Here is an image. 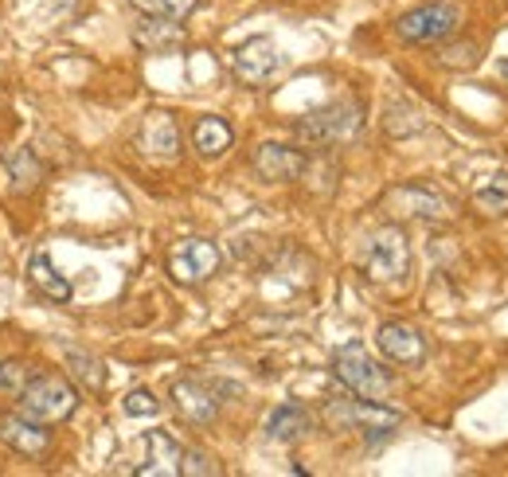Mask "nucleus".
<instances>
[{"mask_svg": "<svg viewBox=\"0 0 508 477\" xmlns=\"http://www.w3.org/2000/svg\"><path fill=\"white\" fill-rule=\"evenodd\" d=\"M457 24H461V8H457L454 0H434V4L403 12L395 32H399V40H406V43H438V40H446V35H454Z\"/></svg>", "mask_w": 508, "mask_h": 477, "instance_id": "39448f33", "label": "nucleus"}, {"mask_svg": "<svg viewBox=\"0 0 508 477\" xmlns=\"http://www.w3.org/2000/svg\"><path fill=\"white\" fill-rule=\"evenodd\" d=\"M380 348L387 360L395 364H418L426 356V341L423 333H418L415 325H403V321H387V325H380Z\"/></svg>", "mask_w": 508, "mask_h": 477, "instance_id": "ddd939ff", "label": "nucleus"}, {"mask_svg": "<svg viewBox=\"0 0 508 477\" xmlns=\"http://www.w3.org/2000/svg\"><path fill=\"white\" fill-rule=\"evenodd\" d=\"M157 411H161V403H157V395L149 387H133L126 395V415H133V419H152Z\"/></svg>", "mask_w": 508, "mask_h": 477, "instance_id": "393cba45", "label": "nucleus"}, {"mask_svg": "<svg viewBox=\"0 0 508 477\" xmlns=\"http://www.w3.org/2000/svg\"><path fill=\"white\" fill-rule=\"evenodd\" d=\"M28 278H32V285L43 293V298H51V302H71V282L55 270V262H51L47 251L32 254V262H28Z\"/></svg>", "mask_w": 508, "mask_h": 477, "instance_id": "f3484780", "label": "nucleus"}, {"mask_svg": "<svg viewBox=\"0 0 508 477\" xmlns=\"http://www.w3.org/2000/svg\"><path fill=\"white\" fill-rule=\"evenodd\" d=\"M500 75H504V83H508V59H504V63H500Z\"/></svg>", "mask_w": 508, "mask_h": 477, "instance_id": "bb28decb", "label": "nucleus"}, {"mask_svg": "<svg viewBox=\"0 0 508 477\" xmlns=\"http://www.w3.org/2000/svg\"><path fill=\"white\" fill-rule=\"evenodd\" d=\"M305 430H309V415H305L297 403H286V407H278L270 419H266V435L278 438V442H294Z\"/></svg>", "mask_w": 508, "mask_h": 477, "instance_id": "aec40b11", "label": "nucleus"}, {"mask_svg": "<svg viewBox=\"0 0 508 477\" xmlns=\"http://www.w3.org/2000/svg\"><path fill=\"white\" fill-rule=\"evenodd\" d=\"M0 442L12 446L16 454H24V458H40L43 450H47L51 435L43 430V423H32V419H4L0 423Z\"/></svg>", "mask_w": 508, "mask_h": 477, "instance_id": "2eb2a0df", "label": "nucleus"}, {"mask_svg": "<svg viewBox=\"0 0 508 477\" xmlns=\"http://www.w3.org/2000/svg\"><path fill=\"white\" fill-rule=\"evenodd\" d=\"M67 352V364L71 372H75V379L83 387H90V391H102V384H106V368H102L98 356H90L86 348H63Z\"/></svg>", "mask_w": 508, "mask_h": 477, "instance_id": "4be33fe9", "label": "nucleus"}, {"mask_svg": "<svg viewBox=\"0 0 508 477\" xmlns=\"http://www.w3.org/2000/svg\"><path fill=\"white\" fill-rule=\"evenodd\" d=\"M231 67H235V78L246 86H262L286 67V55L278 51V43L270 35H250L246 43H238L235 55H231Z\"/></svg>", "mask_w": 508, "mask_h": 477, "instance_id": "423d86ee", "label": "nucleus"}, {"mask_svg": "<svg viewBox=\"0 0 508 477\" xmlns=\"http://www.w3.org/2000/svg\"><path fill=\"white\" fill-rule=\"evenodd\" d=\"M133 8H141L145 16H161V20H184L195 12L200 0H129Z\"/></svg>", "mask_w": 508, "mask_h": 477, "instance_id": "5701e85b", "label": "nucleus"}, {"mask_svg": "<svg viewBox=\"0 0 508 477\" xmlns=\"http://www.w3.org/2000/svg\"><path fill=\"white\" fill-rule=\"evenodd\" d=\"M219 262H223V254L215 243H207V239H184L169 254V274L180 285H195V282H207L219 270Z\"/></svg>", "mask_w": 508, "mask_h": 477, "instance_id": "6e6552de", "label": "nucleus"}, {"mask_svg": "<svg viewBox=\"0 0 508 477\" xmlns=\"http://www.w3.org/2000/svg\"><path fill=\"white\" fill-rule=\"evenodd\" d=\"M215 473H219V466H215L212 454L184 450V458H180V477H215Z\"/></svg>", "mask_w": 508, "mask_h": 477, "instance_id": "b1692460", "label": "nucleus"}, {"mask_svg": "<svg viewBox=\"0 0 508 477\" xmlns=\"http://www.w3.org/2000/svg\"><path fill=\"white\" fill-rule=\"evenodd\" d=\"M4 168L12 172V188H16V192H32L43 180V165L35 160V153H28V149L4 153Z\"/></svg>", "mask_w": 508, "mask_h": 477, "instance_id": "412c9836", "label": "nucleus"}, {"mask_svg": "<svg viewBox=\"0 0 508 477\" xmlns=\"http://www.w3.org/2000/svg\"><path fill=\"white\" fill-rule=\"evenodd\" d=\"M219 384H212V379H176L172 384V399H176L180 415L192 423H212L215 415H219Z\"/></svg>", "mask_w": 508, "mask_h": 477, "instance_id": "1a4fd4ad", "label": "nucleus"}, {"mask_svg": "<svg viewBox=\"0 0 508 477\" xmlns=\"http://www.w3.org/2000/svg\"><path fill=\"white\" fill-rule=\"evenodd\" d=\"M141 149L145 153H157V157H176L180 149V129H176V117L164 114V110H152V114H145L141 122Z\"/></svg>", "mask_w": 508, "mask_h": 477, "instance_id": "4468645a", "label": "nucleus"}, {"mask_svg": "<svg viewBox=\"0 0 508 477\" xmlns=\"http://www.w3.org/2000/svg\"><path fill=\"white\" fill-rule=\"evenodd\" d=\"M28 384V368L20 360H4L0 364V387H8V391H16V387Z\"/></svg>", "mask_w": 508, "mask_h": 477, "instance_id": "a878e982", "label": "nucleus"}, {"mask_svg": "<svg viewBox=\"0 0 508 477\" xmlns=\"http://www.w3.org/2000/svg\"><path fill=\"white\" fill-rule=\"evenodd\" d=\"M309 168L301 149H289V145H278V141H266L258 145L254 153V172L262 180H274V184H286V180H297V176Z\"/></svg>", "mask_w": 508, "mask_h": 477, "instance_id": "9b49d317", "label": "nucleus"}, {"mask_svg": "<svg viewBox=\"0 0 508 477\" xmlns=\"http://www.w3.org/2000/svg\"><path fill=\"white\" fill-rule=\"evenodd\" d=\"M231 126L223 122V117H200L192 129V145L200 157H219L223 149H231Z\"/></svg>", "mask_w": 508, "mask_h": 477, "instance_id": "a211bd4d", "label": "nucleus"}, {"mask_svg": "<svg viewBox=\"0 0 508 477\" xmlns=\"http://www.w3.org/2000/svg\"><path fill=\"white\" fill-rule=\"evenodd\" d=\"M473 208L485 216H508V176L492 172L473 188Z\"/></svg>", "mask_w": 508, "mask_h": 477, "instance_id": "6ab92c4d", "label": "nucleus"}, {"mask_svg": "<svg viewBox=\"0 0 508 477\" xmlns=\"http://www.w3.org/2000/svg\"><path fill=\"white\" fill-rule=\"evenodd\" d=\"M329 419L340 423V427H352V430H364L368 438L372 435H391V430L403 423V415L391 407H383L380 399H344V403H332L329 407Z\"/></svg>", "mask_w": 508, "mask_h": 477, "instance_id": "0eeeda50", "label": "nucleus"}, {"mask_svg": "<svg viewBox=\"0 0 508 477\" xmlns=\"http://www.w3.org/2000/svg\"><path fill=\"white\" fill-rule=\"evenodd\" d=\"M387 208H395V216L403 219H449L454 216V208H449V200H442L434 188H423V184H403L395 188V192L387 196Z\"/></svg>", "mask_w": 508, "mask_h": 477, "instance_id": "9d476101", "label": "nucleus"}, {"mask_svg": "<svg viewBox=\"0 0 508 477\" xmlns=\"http://www.w3.org/2000/svg\"><path fill=\"white\" fill-rule=\"evenodd\" d=\"M133 40L141 43L145 51H172L184 43V28H180V20H161V16H145L141 24L133 28Z\"/></svg>", "mask_w": 508, "mask_h": 477, "instance_id": "dca6fc26", "label": "nucleus"}, {"mask_svg": "<svg viewBox=\"0 0 508 477\" xmlns=\"http://www.w3.org/2000/svg\"><path fill=\"white\" fill-rule=\"evenodd\" d=\"M145 450H149V458L133 469L137 477H180L184 446H180L172 435H164V430H149V435H145Z\"/></svg>", "mask_w": 508, "mask_h": 477, "instance_id": "f8f14e48", "label": "nucleus"}, {"mask_svg": "<svg viewBox=\"0 0 508 477\" xmlns=\"http://www.w3.org/2000/svg\"><path fill=\"white\" fill-rule=\"evenodd\" d=\"M360 126H364V110L356 102H332V106L305 114L297 122V137L309 145H340L360 134Z\"/></svg>", "mask_w": 508, "mask_h": 477, "instance_id": "7ed1b4c3", "label": "nucleus"}, {"mask_svg": "<svg viewBox=\"0 0 508 477\" xmlns=\"http://www.w3.org/2000/svg\"><path fill=\"white\" fill-rule=\"evenodd\" d=\"M411 270V247L403 227H380L364 247V274L372 282H399Z\"/></svg>", "mask_w": 508, "mask_h": 477, "instance_id": "20e7f679", "label": "nucleus"}, {"mask_svg": "<svg viewBox=\"0 0 508 477\" xmlns=\"http://www.w3.org/2000/svg\"><path fill=\"white\" fill-rule=\"evenodd\" d=\"M75 403H78L75 387H71L67 379H59V376H35V379H28L24 391H20V411H24V419L43 423V427L67 419L71 411H75Z\"/></svg>", "mask_w": 508, "mask_h": 477, "instance_id": "f03ea898", "label": "nucleus"}, {"mask_svg": "<svg viewBox=\"0 0 508 477\" xmlns=\"http://www.w3.org/2000/svg\"><path fill=\"white\" fill-rule=\"evenodd\" d=\"M332 376L352 395H360V399H383V395L391 391V376L372 360V352L360 341L340 344V348L332 352Z\"/></svg>", "mask_w": 508, "mask_h": 477, "instance_id": "f257e3e1", "label": "nucleus"}]
</instances>
